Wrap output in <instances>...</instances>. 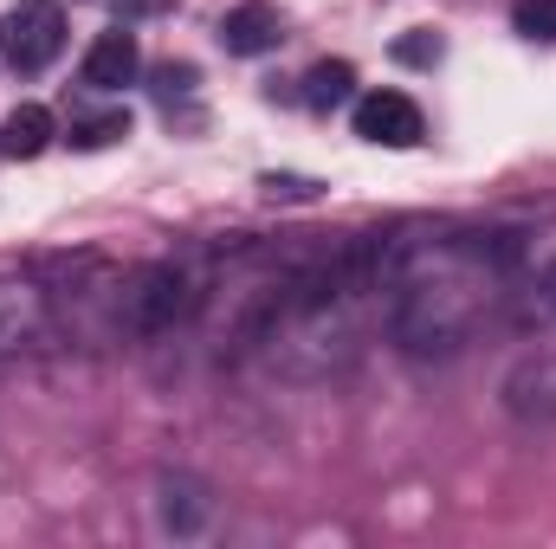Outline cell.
Listing matches in <instances>:
<instances>
[{
    "instance_id": "obj_14",
    "label": "cell",
    "mask_w": 556,
    "mask_h": 549,
    "mask_svg": "<svg viewBox=\"0 0 556 549\" xmlns=\"http://www.w3.org/2000/svg\"><path fill=\"white\" fill-rule=\"evenodd\" d=\"M395 59H402V65H440V39H433V33L395 39Z\"/></svg>"
},
{
    "instance_id": "obj_4",
    "label": "cell",
    "mask_w": 556,
    "mask_h": 549,
    "mask_svg": "<svg viewBox=\"0 0 556 549\" xmlns=\"http://www.w3.org/2000/svg\"><path fill=\"white\" fill-rule=\"evenodd\" d=\"M278 39H285V20H278V7H266V0H240L233 13H220V46L233 59L278 52Z\"/></svg>"
},
{
    "instance_id": "obj_11",
    "label": "cell",
    "mask_w": 556,
    "mask_h": 549,
    "mask_svg": "<svg viewBox=\"0 0 556 549\" xmlns=\"http://www.w3.org/2000/svg\"><path fill=\"white\" fill-rule=\"evenodd\" d=\"M130 137V111H104V117H85V124H72V149H111V142Z\"/></svg>"
},
{
    "instance_id": "obj_12",
    "label": "cell",
    "mask_w": 556,
    "mask_h": 549,
    "mask_svg": "<svg viewBox=\"0 0 556 549\" xmlns=\"http://www.w3.org/2000/svg\"><path fill=\"white\" fill-rule=\"evenodd\" d=\"M511 26H518L525 39L551 46L556 39V0H518V7H511Z\"/></svg>"
},
{
    "instance_id": "obj_9",
    "label": "cell",
    "mask_w": 556,
    "mask_h": 549,
    "mask_svg": "<svg viewBox=\"0 0 556 549\" xmlns=\"http://www.w3.org/2000/svg\"><path fill=\"white\" fill-rule=\"evenodd\" d=\"M46 142H52V111L46 104H13V117L0 130V149L20 155V162H33V155H46Z\"/></svg>"
},
{
    "instance_id": "obj_15",
    "label": "cell",
    "mask_w": 556,
    "mask_h": 549,
    "mask_svg": "<svg viewBox=\"0 0 556 549\" xmlns=\"http://www.w3.org/2000/svg\"><path fill=\"white\" fill-rule=\"evenodd\" d=\"M155 91L162 98H188L194 91V65H155Z\"/></svg>"
},
{
    "instance_id": "obj_8",
    "label": "cell",
    "mask_w": 556,
    "mask_h": 549,
    "mask_svg": "<svg viewBox=\"0 0 556 549\" xmlns=\"http://www.w3.org/2000/svg\"><path fill=\"white\" fill-rule=\"evenodd\" d=\"M155 491H162V498H155V511H162V531H175V537H194V531L207 524V498H201V485H194V478H162Z\"/></svg>"
},
{
    "instance_id": "obj_10",
    "label": "cell",
    "mask_w": 556,
    "mask_h": 549,
    "mask_svg": "<svg viewBox=\"0 0 556 549\" xmlns=\"http://www.w3.org/2000/svg\"><path fill=\"white\" fill-rule=\"evenodd\" d=\"M350 85H356V72H350L343 59H324V65L304 78V98H311V111H330V104L350 98Z\"/></svg>"
},
{
    "instance_id": "obj_3",
    "label": "cell",
    "mask_w": 556,
    "mask_h": 549,
    "mask_svg": "<svg viewBox=\"0 0 556 549\" xmlns=\"http://www.w3.org/2000/svg\"><path fill=\"white\" fill-rule=\"evenodd\" d=\"M65 46V13L59 7H20V20L7 26V65L13 72H46Z\"/></svg>"
},
{
    "instance_id": "obj_2",
    "label": "cell",
    "mask_w": 556,
    "mask_h": 549,
    "mask_svg": "<svg viewBox=\"0 0 556 549\" xmlns=\"http://www.w3.org/2000/svg\"><path fill=\"white\" fill-rule=\"evenodd\" d=\"M350 124H356V137L376 142V149H415V142L427 137L415 98H402V91H369V98H356Z\"/></svg>"
},
{
    "instance_id": "obj_16",
    "label": "cell",
    "mask_w": 556,
    "mask_h": 549,
    "mask_svg": "<svg viewBox=\"0 0 556 549\" xmlns=\"http://www.w3.org/2000/svg\"><path fill=\"white\" fill-rule=\"evenodd\" d=\"M20 7H59V0H20Z\"/></svg>"
},
{
    "instance_id": "obj_6",
    "label": "cell",
    "mask_w": 556,
    "mask_h": 549,
    "mask_svg": "<svg viewBox=\"0 0 556 549\" xmlns=\"http://www.w3.org/2000/svg\"><path fill=\"white\" fill-rule=\"evenodd\" d=\"M505 408L518 413V420H556V356H538V362L511 369Z\"/></svg>"
},
{
    "instance_id": "obj_5",
    "label": "cell",
    "mask_w": 556,
    "mask_h": 549,
    "mask_svg": "<svg viewBox=\"0 0 556 549\" xmlns=\"http://www.w3.org/2000/svg\"><path fill=\"white\" fill-rule=\"evenodd\" d=\"M137 72H142V52L130 26H111V33L91 39V52H85V85L91 91H124Z\"/></svg>"
},
{
    "instance_id": "obj_1",
    "label": "cell",
    "mask_w": 556,
    "mask_h": 549,
    "mask_svg": "<svg viewBox=\"0 0 556 549\" xmlns=\"http://www.w3.org/2000/svg\"><path fill=\"white\" fill-rule=\"evenodd\" d=\"M194 310V278L181 272V266H142L130 284H124V323L137 330V336H162V330H175L181 317Z\"/></svg>"
},
{
    "instance_id": "obj_13",
    "label": "cell",
    "mask_w": 556,
    "mask_h": 549,
    "mask_svg": "<svg viewBox=\"0 0 556 549\" xmlns=\"http://www.w3.org/2000/svg\"><path fill=\"white\" fill-rule=\"evenodd\" d=\"M260 188H266V201H317L324 194V181H311V175H260Z\"/></svg>"
},
{
    "instance_id": "obj_7",
    "label": "cell",
    "mask_w": 556,
    "mask_h": 549,
    "mask_svg": "<svg viewBox=\"0 0 556 549\" xmlns=\"http://www.w3.org/2000/svg\"><path fill=\"white\" fill-rule=\"evenodd\" d=\"M39 323H46L39 291H33V284H20V278H0V349L33 343V336H39Z\"/></svg>"
}]
</instances>
